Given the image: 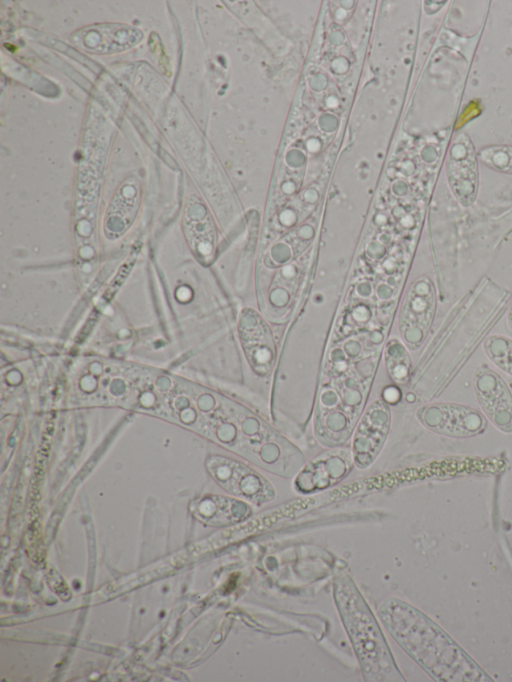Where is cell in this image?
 <instances>
[{
    "label": "cell",
    "instance_id": "cell-8",
    "mask_svg": "<svg viewBox=\"0 0 512 682\" xmlns=\"http://www.w3.org/2000/svg\"><path fill=\"white\" fill-rule=\"evenodd\" d=\"M390 408L376 400L369 405L356 428L352 459L357 467L370 466L379 455L390 428Z\"/></svg>",
    "mask_w": 512,
    "mask_h": 682
},
{
    "label": "cell",
    "instance_id": "cell-2",
    "mask_svg": "<svg viewBox=\"0 0 512 682\" xmlns=\"http://www.w3.org/2000/svg\"><path fill=\"white\" fill-rule=\"evenodd\" d=\"M333 597L363 678L367 682L405 681L374 614L347 574L335 576Z\"/></svg>",
    "mask_w": 512,
    "mask_h": 682
},
{
    "label": "cell",
    "instance_id": "cell-11",
    "mask_svg": "<svg viewBox=\"0 0 512 682\" xmlns=\"http://www.w3.org/2000/svg\"><path fill=\"white\" fill-rule=\"evenodd\" d=\"M199 518L214 526L230 525L248 518L251 507L241 501L223 496H209L197 509Z\"/></svg>",
    "mask_w": 512,
    "mask_h": 682
},
{
    "label": "cell",
    "instance_id": "cell-10",
    "mask_svg": "<svg viewBox=\"0 0 512 682\" xmlns=\"http://www.w3.org/2000/svg\"><path fill=\"white\" fill-rule=\"evenodd\" d=\"M241 340L253 370L261 376L269 374L274 362V345L265 322L255 312L248 315V323L241 326Z\"/></svg>",
    "mask_w": 512,
    "mask_h": 682
},
{
    "label": "cell",
    "instance_id": "cell-15",
    "mask_svg": "<svg viewBox=\"0 0 512 682\" xmlns=\"http://www.w3.org/2000/svg\"><path fill=\"white\" fill-rule=\"evenodd\" d=\"M507 324L512 330V298L507 309Z\"/></svg>",
    "mask_w": 512,
    "mask_h": 682
},
{
    "label": "cell",
    "instance_id": "cell-7",
    "mask_svg": "<svg viewBox=\"0 0 512 682\" xmlns=\"http://www.w3.org/2000/svg\"><path fill=\"white\" fill-rule=\"evenodd\" d=\"M473 387L478 403L500 431L512 432V393L504 379L486 365L476 368Z\"/></svg>",
    "mask_w": 512,
    "mask_h": 682
},
{
    "label": "cell",
    "instance_id": "cell-9",
    "mask_svg": "<svg viewBox=\"0 0 512 682\" xmlns=\"http://www.w3.org/2000/svg\"><path fill=\"white\" fill-rule=\"evenodd\" d=\"M350 467L351 458L346 451L327 452L302 469L296 477L295 487L302 493L328 488L341 480Z\"/></svg>",
    "mask_w": 512,
    "mask_h": 682
},
{
    "label": "cell",
    "instance_id": "cell-14",
    "mask_svg": "<svg viewBox=\"0 0 512 682\" xmlns=\"http://www.w3.org/2000/svg\"><path fill=\"white\" fill-rule=\"evenodd\" d=\"M477 157L486 167L512 175V145H491L479 150Z\"/></svg>",
    "mask_w": 512,
    "mask_h": 682
},
{
    "label": "cell",
    "instance_id": "cell-13",
    "mask_svg": "<svg viewBox=\"0 0 512 682\" xmlns=\"http://www.w3.org/2000/svg\"><path fill=\"white\" fill-rule=\"evenodd\" d=\"M386 363L390 376L399 384H405L410 376L411 359L402 343L392 340L386 350Z\"/></svg>",
    "mask_w": 512,
    "mask_h": 682
},
{
    "label": "cell",
    "instance_id": "cell-4",
    "mask_svg": "<svg viewBox=\"0 0 512 682\" xmlns=\"http://www.w3.org/2000/svg\"><path fill=\"white\" fill-rule=\"evenodd\" d=\"M207 467L214 479L230 494L255 505H263L275 497L272 484L259 472L237 460L213 456Z\"/></svg>",
    "mask_w": 512,
    "mask_h": 682
},
{
    "label": "cell",
    "instance_id": "cell-1",
    "mask_svg": "<svg viewBox=\"0 0 512 682\" xmlns=\"http://www.w3.org/2000/svg\"><path fill=\"white\" fill-rule=\"evenodd\" d=\"M379 615L399 646L434 679L492 681L438 625L415 607L390 598L381 604Z\"/></svg>",
    "mask_w": 512,
    "mask_h": 682
},
{
    "label": "cell",
    "instance_id": "cell-12",
    "mask_svg": "<svg viewBox=\"0 0 512 682\" xmlns=\"http://www.w3.org/2000/svg\"><path fill=\"white\" fill-rule=\"evenodd\" d=\"M483 350L495 366L512 376V338L500 334L490 335L483 342Z\"/></svg>",
    "mask_w": 512,
    "mask_h": 682
},
{
    "label": "cell",
    "instance_id": "cell-6",
    "mask_svg": "<svg viewBox=\"0 0 512 682\" xmlns=\"http://www.w3.org/2000/svg\"><path fill=\"white\" fill-rule=\"evenodd\" d=\"M446 177L450 190L463 207L471 206L478 194V157L468 135L458 134L448 151Z\"/></svg>",
    "mask_w": 512,
    "mask_h": 682
},
{
    "label": "cell",
    "instance_id": "cell-3",
    "mask_svg": "<svg viewBox=\"0 0 512 682\" xmlns=\"http://www.w3.org/2000/svg\"><path fill=\"white\" fill-rule=\"evenodd\" d=\"M436 289L426 275L409 286L400 311L399 328L407 346L415 350L426 339L436 313Z\"/></svg>",
    "mask_w": 512,
    "mask_h": 682
},
{
    "label": "cell",
    "instance_id": "cell-5",
    "mask_svg": "<svg viewBox=\"0 0 512 682\" xmlns=\"http://www.w3.org/2000/svg\"><path fill=\"white\" fill-rule=\"evenodd\" d=\"M417 418L430 431L453 438H467L482 433L487 420L478 410L459 403L440 402L422 406Z\"/></svg>",
    "mask_w": 512,
    "mask_h": 682
}]
</instances>
